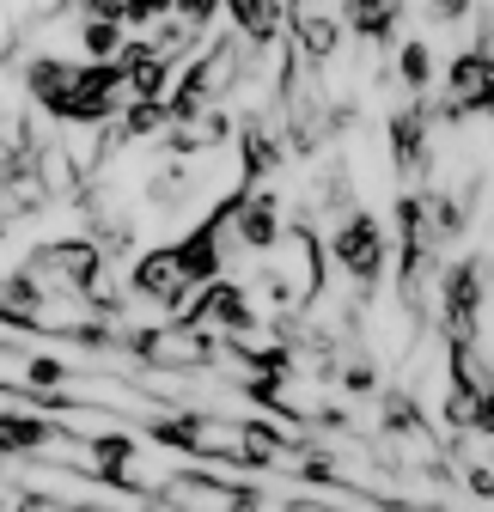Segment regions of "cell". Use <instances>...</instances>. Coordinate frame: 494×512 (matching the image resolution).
Masks as SVG:
<instances>
[{"label": "cell", "instance_id": "cell-20", "mask_svg": "<svg viewBox=\"0 0 494 512\" xmlns=\"http://www.w3.org/2000/svg\"><path fill=\"white\" fill-rule=\"evenodd\" d=\"M427 19H434V25H464L470 0H427Z\"/></svg>", "mask_w": 494, "mask_h": 512}, {"label": "cell", "instance_id": "cell-15", "mask_svg": "<svg viewBox=\"0 0 494 512\" xmlns=\"http://www.w3.org/2000/svg\"><path fill=\"white\" fill-rule=\"evenodd\" d=\"M122 31H129L122 19H80V55H86V61H110L122 43H129Z\"/></svg>", "mask_w": 494, "mask_h": 512}, {"label": "cell", "instance_id": "cell-12", "mask_svg": "<svg viewBox=\"0 0 494 512\" xmlns=\"http://www.w3.org/2000/svg\"><path fill=\"white\" fill-rule=\"evenodd\" d=\"M293 31H299V61H312V68L336 61V49H342V19H336V13L299 7V13H293Z\"/></svg>", "mask_w": 494, "mask_h": 512}, {"label": "cell", "instance_id": "cell-6", "mask_svg": "<svg viewBox=\"0 0 494 512\" xmlns=\"http://www.w3.org/2000/svg\"><path fill=\"white\" fill-rule=\"evenodd\" d=\"M470 110H494V80H488V49H464L446 68V116H470Z\"/></svg>", "mask_w": 494, "mask_h": 512}, {"label": "cell", "instance_id": "cell-10", "mask_svg": "<svg viewBox=\"0 0 494 512\" xmlns=\"http://www.w3.org/2000/svg\"><path fill=\"white\" fill-rule=\"evenodd\" d=\"M342 25H348L360 43H397L403 0H342Z\"/></svg>", "mask_w": 494, "mask_h": 512}, {"label": "cell", "instance_id": "cell-8", "mask_svg": "<svg viewBox=\"0 0 494 512\" xmlns=\"http://www.w3.org/2000/svg\"><path fill=\"white\" fill-rule=\"evenodd\" d=\"M74 74H80V61H68V55H31L25 61V98L43 116L61 122V104H68V92H74Z\"/></svg>", "mask_w": 494, "mask_h": 512}, {"label": "cell", "instance_id": "cell-9", "mask_svg": "<svg viewBox=\"0 0 494 512\" xmlns=\"http://www.w3.org/2000/svg\"><path fill=\"white\" fill-rule=\"evenodd\" d=\"M391 159H397V171H403V177H427V171H434V141H427V110H415V104L391 110Z\"/></svg>", "mask_w": 494, "mask_h": 512}, {"label": "cell", "instance_id": "cell-2", "mask_svg": "<svg viewBox=\"0 0 494 512\" xmlns=\"http://www.w3.org/2000/svg\"><path fill=\"white\" fill-rule=\"evenodd\" d=\"M482 305H488V263H482V256H458V263H446L440 269V311H446L452 342H476Z\"/></svg>", "mask_w": 494, "mask_h": 512}, {"label": "cell", "instance_id": "cell-4", "mask_svg": "<svg viewBox=\"0 0 494 512\" xmlns=\"http://www.w3.org/2000/svg\"><path fill=\"white\" fill-rule=\"evenodd\" d=\"M68 427L43 409H0V458H68Z\"/></svg>", "mask_w": 494, "mask_h": 512}, {"label": "cell", "instance_id": "cell-5", "mask_svg": "<svg viewBox=\"0 0 494 512\" xmlns=\"http://www.w3.org/2000/svg\"><path fill=\"white\" fill-rule=\"evenodd\" d=\"M226 232H232L244 250L269 256V250L281 244V232H287V220H281V196H269V189H238V202H232V220H226Z\"/></svg>", "mask_w": 494, "mask_h": 512}, {"label": "cell", "instance_id": "cell-18", "mask_svg": "<svg viewBox=\"0 0 494 512\" xmlns=\"http://www.w3.org/2000/svg\"><path fill=\"white\" fill-rule=\"evenodd\" d=\"M171 0H122V25H165Z\"/></svg>", "mask_w": 494, "mask_h": 512}, {"label": "cell", "instance_id": "cell-7", "mask_svg": "<svg viewBox=\"0 0 494 512\" xmlns=\"http://www.w3.org/2000/svg\"><path fill=\"white\" fill-rule=\"evenodd\" d=\"M129 287H135L147 305H165V311H183V299H190V287H183V275H177L171 244H153V250H141V256H135Z\"/></svg>", "mask_w": 494, "mask_h": 512}, {"label": "cell", "instance_id": "cell-13", "mask_svg": "<svg viewBox=\"0 0 494 512\" xmlns=\"http://www.w3.org/2000/svg\"><path fill=\"white\" fill-rule=\"evenodd\" d=\"M165 122H171L165 98H129V104H122V122H110V128H104V147H129V141L165 135Z\"/></svg>", "mask_w": 494, "mask_h": 512}, {"label": "cell", "instance_id": "cell-3", "mask_svg": "<svg viewBox=\"0 0 494 512\" xmlns=\"http://www.w3.org/2000/svg\"><path fill=\"white\" fill-rule=\"evenodd\" d=\"M122 98H129V92H122L116 61H80L74 92H68V104H61V122H68V128H110Z\"/></svg>", "mask_w": 494, "mask_h": 512}, {"label": "cell", "instance_id": "cell-17", "mask_svg": "<svg viewBox=\"0 0 494 512\" xmlns=\"http://www.w3.org/2000/svg\"><path fill=\"white\" fill-rule=\"evenodd\" d=\"M342 391H348V397H373V391H379V366L366 360V354L348 360V366H342Z\"/></svg>", "mask_w": 494, "mask_h": 512}, {"label": "cell", "instance_id": "cell-11", "mask_svg": "<svg viewBox=\"0 0 494 512\" xmlns=\"http://www.w3.org/2000/svg\"><path fill=\"white\" fill-rule=\"evenodd\" d=\"M220 13L238 25V37H251V43H275L281 25H287V0H220Z\"/></svg>", "mask_w": 494, "mask_h": 512}, {"label": "cell", "instance_id": "cell-19", "mask_svg": "<svg viewBox=\"0 0 494 512\" xmlns=\"http://www.w3.org/2000/svg\"><path fill=\"white\" fill-rule=\"evenodd\" d=\"M214 13H220V0H171V19H183L190 31H202Z\"/></svg>", "mask_w": 494, "mask_h": 512}, {"label": "cell", "instance_id": "cell-14", "mask_svg": "<svg viewBox=\"0 0 494 512\" xmlns=\"http://www.w3.org/2000/svg\"><path fill=\"white\" fill-rule=\"evenodd\" d=\"M238 153H244V183H263L275 165H281V135H269V128H244L238 135Z\"/></svg>", "mask_w": 494, "mask_h": 512}, {"label": "cell", "instance_id": "cell-21", "mask_svg": "<svg viewBox=\"0 0 494 512\" xmlns=\"http://www.w3.org/2000/svg\"><path fill=\"white\" fill-rule=\"evenodd\" d=\"M470 433H482V439L494 445V384H482V397H476V421H470Z\"/></svg>", "mask_w": 494, "mask_h": 512}, {"label": "cell", "instance_id": "cell-1", "mask_svg": "<svg viewBox=\"0 0 494 512\" xmlns=\"http://www.w3.org/2000/svg\"><path fill=\"white\" fill-rule=\"evenodd\" d=\"M330 256H336V269L360 287V293H373L385 281V263H391V238H385V220L379 214H366V208H348L336 238H330Z\"/></svg>", "mask_w": 494, "mask_h": 512}, {"label": "cell", "instance_id": "cell-16", "mask_svg": "<svg viewBox=\"0 0 494 512\" xmlns=\"http://www.w3.org/2000/svg\"><path fill=\"white\" fill-rule=\"evenodd\" d=\"M391 61H397V68H391V74H397V80H403L409 92H421L427 80H434V49H427L421 37H409V43H397V55H391Z\"/></svg>", "mask_w": 494, "mask_h": 512}]
</instances>
